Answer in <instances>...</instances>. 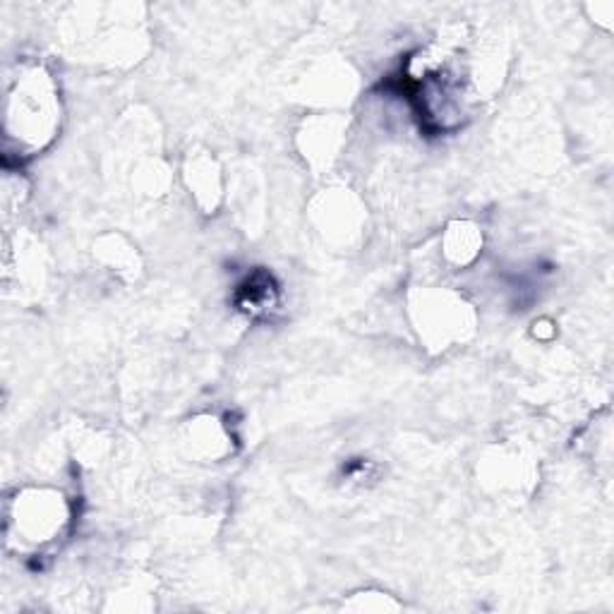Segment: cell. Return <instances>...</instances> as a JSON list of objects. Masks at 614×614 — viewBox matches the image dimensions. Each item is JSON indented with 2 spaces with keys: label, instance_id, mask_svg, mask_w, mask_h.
I'll use <instances>...</instances> for the list:
<instances>
[{
  "label": "cell",
  "instance_id": "1",
  "mask_svg": "<svg viewBox=\"0 0 614 614\" xmlns=\"http://www.w3.org/2000/svg\"><path fill=\"white\" fill-rule=\"evenodd\" d=\"M279 296H282V290H279V284L274 282V276L257 269L238 286L236 305L245 315L259 317V315L272 313L274 307L279 305Z\"/></svg>",
  "mask_w": 614,
  "mask_h": 614
}]
</instances>
